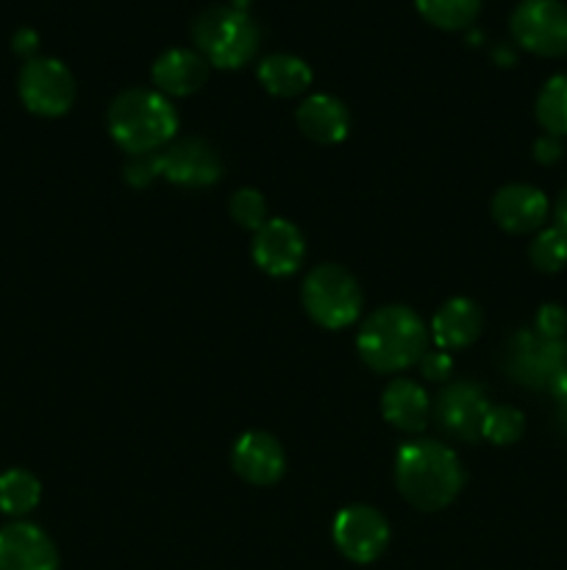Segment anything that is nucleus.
Here are the masks:
<instances>
[{
  "mask_svg": "<svg viewBox=\"0 0 567 570\" xmlns=\"http://www.w3.org/2000/svg\"><path fill=\"white\" fill-rule=\"evenodd\" d=\"M395 482L411 507L437 512L459 495L465 471L448 445L437 440H411L400 445L395 456Z\"/></svg>",
  "mask_w": 567,
  "mask_h": 570,
  "instance_id": "1",
  "label": "nucleus"
},
{
  "mask_svg": "<svg viewBox=\"0 0 567 570\" xmlns=\"http://www.w3.org/2000/svg\"><path fill=\"white\" fill-rule=\"evenodd\" d=\"M356 348L372 371L398 373L422 360L428 328L409 306H384L365 321Z\"/></svg>",
  "mask_w": 567,
  "mask_h": 570,
  "instance_id": "2",
  "label": "nucleus"
},
{
  "mask_svg": "<svg viewBox=\"0 0 567 570\" xmlns=\"http://www.w3.org/2000/svg\"><path fill=\"white\" fill-rule=\"evenodd\" d=\"M109 131L128 154H156L178 131L170 100L153 89H126L109 106Z\"/></svg>",
  "mask_w": 567,
  "mask_h": 570,
  "instance_id": "3",
  "label": "nucleus"
},
{
  "mask_svg": "<svg viewBox=\"0 0 567 570\" xmlns=\"http://www.w3.org/2000/svg\"><path fill=\"white\" fill-rule=\"evenodd\" d=\"M198 53L220 70H237L256 56L261 31L242 6H209L192 22Z\"/></svg>",
  "mask_w": 567,
  "mask_h": 570,
  "instance_id": "4",
  "label": "nucleus"
},
{
  "mask_svg": "<svg viewBox=\"0 0 567 570\" xmlns=\"http://www.w3.org/2000/svg\"><path fill=\"white\" fill-rule=\"evenodd\" d=\"M304 306L311 321L322 328L350 326L361 312V287L345 267L320 265L306 276Z\"/></svg>",
  "mask_w": 567,
  "mask_h": 570,
  "instance_id": "5",
  "label": "nucleus"
},
{
  "mask_svg": "<svg viewBox=\"0 0 567 570\" xmlns=\"http://www.w3.org/2000/svg\"><path fill=\"white\" fill-rule=\"evenodd\" d=\"M511 37L528 53L556 59L567 53L565 0H520L511 11Z\"/></svg>",
  "mask_w": 567,
  "mask_h": 570,
  "instance_id": "6",
  "label": "nucleus"
},
{
  "mask_svg": "<svg viewBox=\"0 0 567 570\" xmlns=\"http://www.w3.org/2000/svg\"><path fill=\"white\" fill-rule=\"evenodd\" d=\"M20 98L39 117H61L76 100V81L67 65L48 56H33L20 70Z\"/></svg>",
  "mask_w": 567,
  "mask_h": 570,
  "instance_id": "7",
  "label": "nucleus"
},
{
  "mask_svg": "<svg viewBox=\"0 0 567 570\" xmlns=\"http://www.w3.org/2000/svg\"><path fill=\"white\" fill-rule=\"evenodd\" d=\"M567 367L565 340H545L537 332H517L506 345V371L515 382L534 390H548L550 382Z\"/></svg>",
  "mask_w": 567,
  "mask_h": 570,
  "instance_id": "8",
  "label": "nucleus"
},
{
  "mask_svg": "<svg viewBox=\"0 0 567 570\" xmlns=\"http://www.w3.org/2000/svg\"><path fill=\"white\" fill-rule=\"evenodd\" d=\"M334 543L350 562H376L389 543V523L378 510L354 504L334 518Z\"/></svg>",
  "mask_w": 567,
  "mask_h": 570,
  "instance_id": "9",
  "label": "nucleus"
},
{
  "mask_svg": "<svg viewBox=\"0 0 567 570\" xmlns=\"http://www.w3.org/2000/svg\"><path fill=\"white\" fill-rule=\"evenodd\" d=\"M489 401L487 393L476 382H454L439 393L434 404V417L439 426L456 440L476 443L481 440L484 421H487Z\"/></svg>",
  "mask_w": 567,
  "mask_h": 570,
  "instance_id": "10",
  "label": "nucleus"
},
{
  "mask_svg": "<svg viewBox=\"0 0 567 570\" xmlns=\"http://www.w3.org/2000/svg\"><path fill=\"white\" fill-rule=\"evenodd\" d=\"M161 176L178 187H211L220 181L222 161L209 142L183 137L161 154Z\"/></svg>",
  "mask_w": 567,
  "mask_h": 570,
  "instance_id": "11",
  "label": "nucleus"
},
{
  "mask_svg": "<svg viewBox=\"0 0 567 570\" xmlns=\"http://www.w3.org/2000/svg\"><path fill=\"white\" fill-rule=\"evenodd\" d=\"M0 570H59L53 540L33 523H9L0 529Z\"/></svg>",
  "mask_w": 567,
  "mask_h": 570,
  "instance_id": "12",
  "label": "nucleus"
},
{
  "mask_svg": "<svg viewBox=\"0 0 567 570\" xmlns=\"http://www.w3.org/2000/svg\"><path fill=\"white\" fill-rule=\"evenodd\" d=\"M306 254L304 234L298 226H292L284 217L267 220L265 226L256 232L253 239V259L270 276H289L300 267Z\"/></svg>",
  "mask_w": 567,
  "mask_h": 570,
  "instance_id": "13",
  "label": "nucleus"
},
{
  "mask_svg": "<svg viewBox=\"0 0 567 570\" xmlns=\"http://www.w3.org/2000/svg\"><path fill=\"white\" fill-rule=\"evenodd\" d=\"M231 465L245 482L259 484H276L287 471V456H284L281 443L267 432H248L233 443Z\"/></svg>",
  "mask_w": 567,
  "mask_h": 570,
  "instance_id": "14",
  "label": "nucleus"
},
{
  "mask_svg": "<svg viewBox=\"0 0 567 570\" xmlns=\"http://www.w3.org/2000/svg\"><path fill=\"white\" fill-rule=\"evenodd\" d=\"M548 198L531 184H506L493 198V217L504 232L528 234L537 232L548 220Z\"/></svg>",
  "mask_w": 567,
  "mask_h": 570,
  "instance_id": "15",
  "label": "nucleus"
},
{
  "mask_svg": "<svg viewBox=\"0 0 567 570\" xmlns=\"http://www.w3.org/2000/svg\"><path fill=\"white\" fill-rule=\"evenodd\" d=\"M209 81V61L189 48H170L153 61V83L159 92L187 98Z\"/></svg>",
  "mask_w": 567,
  "mask_h": 570,
  "instance_id": "16",
  "label": "nucleus"
},
{
  "mask_svg": "<svg viewBox=\"0 0 567 570\" xmlns=\"http://www.w3.org/2000/svg\"><path fill=\"white\" fill-rule=\"evenodd\" d=\"M481 326H484V315L481 309H478L476 301L450 298L448 304L439 306V312L434 315L431 340L437 343V348L442 351L467 348V345L478 340Z\"/></svg>",
  "mask_w": 567,
  "mask_h": 570,
  "instance_id": "17",
  "label": "nucleus"
},
{
  "mask_svg": "<svg viewBox=\"0 0 567 570\" xmlns=\"http://www.w3.org/2000/svg\"><path fill=\"white\" fill-rule=\"evenodd\" d=\"M298 126L311 142L334 145L342 142L350 128V115L342 100L334 95H309L298 106Z\"/></svg>",
  "mask_w": 567,
  "mask_h": 570,
  "instance_id": "18",
  "label": "nucleus"
},
{
  "mask_svg": "<svg viewBox=\"0 0 567 570\" xmlns=\"http://www.w3.org/2000/svg\"><path fill=\"white\" fill-rule=\"evenodd\" d=\"M381 412L400 432H422L428 426V415H431V401L417 382L395 379L384 390Z\"/></svg>",
  "mask_w": 567,
  "mask_h": 570,
  "instance_id": "19",
  "label": "nucleus"
},
{
  "mask_svg": "<svg viewBox=\"0 0 567 570\" xmlns=\"http://www.w3.org/2000/svg\"><path fill=\"white\" fill-rule=\"evenodd\" d=\"M259 81L276 98L304 95L311 83V67L292 53H270L259 61Z\"/></svg>",
  "mask_w": 567,
  "mask_h": 570,
  "instance_id": "20",
  "label": "nucleus"
},
{
  "mask_svg": "<svg viewBox=\"0 0 567 570\" xmlns=\"http://www.w3.org/2000/svg\"><path fill=\"white\" fill-rule=\"evenodd\" d=\"M39 499H42V484L31 471L11 468V471L0 473V512L11 518L28 515L31 510H37Z\"/></svg>",
  "mask_w": 567,
  "mask_h": 570,
  "instance_id": "21",
  "label": "nucleus"
},
{
  "mask_svg": "<svg viewBox=\"0 0 567 570\" xmlns=\"http://www.w3.org/2000/svg\"><path fill=\"white\" fill-rule=\"evenodd\" d=\"M415 6L422 20L442 31H461V28L472 26L481 11V0H415Z\"/></svg>",
  "mask_w": 567,
  "mask_h": 570,
  "instance_id": "22",
  "label": "nucleus"
},
{
  "mask_svg": "<svg viewBox=\"0 0 567 570\" xmlns=\"http://www.w3.org/2000/svg\"><path fill=\"white\" fill-rule=\"evenodd\" d=\"M537 120L550 137L567 134V72L548 78L537 98Z\"/></svg>",
  "mask_w": 567,
  "mask_h": 570,
  "instance_id": "23",
  "label": "nucleus"
},
{
  "mask_svg": "<svg viewBox=\"0 0 567 570\" xmlns=\"http://www.w3.org/2000/svg\"><path fill=\"white\" fill-rule=\"evenodd\" d=\"M528 259L537 271L559 273L567 265V234L556 226L543 228L528 248Z\"/></svg>",
  "mask_w": 567,
  "mask_h": 570,
  "instance_id": "24",
  "label": "nucleus"
},
{
  "mask_svg": "<svg viewBox=\"0 0 567 570\" xmlns=\"http://www.w3.org/2000/svg\"><path fill=\"white\" fill-rule=\"evenodd\" d=\"M523 429H526V417L515 406H489L487 421H484L481 438L489 440L493 445H511L523 438Z\"/></svg>",
  "mask_w": 567,
  "mask_h": 570,
  "instance_id": "25",
  "label": "nucleus"
},
{
  "mask_svg": "<svg viewBox=\"0 0 567 570\" xmlns=\"http://www.w3.org/2000/svg\"><path fill=\"white\" fill-rule=\"evenodd\" d=\"M231 217L242 228H250V232H259L267 223V206L261 193L256 189H239L231 198Z\"/></svg>",
  "mask_w": 567,
  "mask_h": 570,
  "instance_id": "26",
  "label": "nucleus"
},
{
  "mask_svg": "<svg viewBox=\"0 0 567 570\" xmlns=\"http://www.w3.org/2000/svg\"><path fill=\"white\" fill-rule=\"evenodd\" d=\"M534 332L545 340H565L567 334V309L559 304L539 306L534 317Z\"/></svg>",
  "mask_w": 567,
  "mask_h": 570,
  "instance_id": "27",
  "label": "nucleus"
},
{
  "mask_svg": "<svg viewBox=\"0 0 567 570\" xmlns=\"http://www.w3.org/2000/svg\"><path fill=\"white\" fill-rule=\"evenodd\" d=\"M161 176V154H133L126 165V181L131 187H148Z\"/></svg>",
  "mask_w": 567,
  "mask_h": 570,
  "instance_id": "28",
  "label": "nucleus"
},
{
  "mask_svg": "<svg viewBox=\"0 0 567 570\" xmlns=\"http://www.w3.org/2000/svg\"><path fill=\"white\" fill-rule=\"evenodd\" d=\"M420 371L428 382H445L454 371V360H450L448 351L437 348V351H426L420 360Z\"/></svg>",
  "mask_w": 567,
  "mask_h": 570,
  "instance_id": "29",
  "label": "nucleus"
},
{
  "mask_svg": "<svg viewBox=\"0 0 567 570\" xmlns=\"http://www.w3.org/2000/svg\"><path fill=\"white\" fill-rule=\"evenodd\" d=\"M534 156H537V161H543V165H550V161L559 159L561 156L559 137H550V134L539 137L537 142H534Z\"/></svg>",
  "mask_w": 567,
  "mask_h": 570,
  "instance_id": "30",
  "label": "nucleus"
},
{
  "mask_svg": "<svg viewBox=\"0 0 567 570\" xmlns=\"http://www.w3.org/2000/svg\"><path fill=\"white\" fill-rule=\"evenodd\" d=\"M11 48H14V53L26 56V59H33L39 50L37 31H31V28H20V31L14 33V39H11Z\"/></svg>",
  "mask_w": 567,
  "mask_h": 570,
  "instance_id": "31",
  "label": "nucleus"
},
{
  "mask_svg": "<svg viewBox=\"0 0 567 570\" xmlns=\"http://www.w3.org/2000/svg\"><path fill=\"white\" fill-rule=\"evenodd\" d=\"M548 393L554 395V399L559 401V404H567V367L559 373V376L554 379V382H550Z\"/></svg>",
  "mask_w": 567,
  "mask_h": 570,
  "instance_id": "32",
  "label": "nucleus"
},
{
  "mask_svg": "<svg viewBox=\"0 0 567 570\" xmlns=\"http://www.w3.org/2000/svg\"><path fill=\"white\" fill-rule=\"evenodd\" d=\"M554 217H556V228H561V232L567 234V187H565V193L559 195V200H556Z\"/></svg>",
  "mask_w": 567,
  "mask_h": 570,
  "instance_id": "33",
  "label": "nucleus"
},
{
  "mask_svg": "<svg viewBox=\"0 0 567 570\" xmlns=\"http://www.w3.org/2000/svg\"><path fill=\"white\" fill-rule=\"evenodd\" d=\"M559 421H561V426L567 429V404H559Z\"/></svg>",
  "mask_w": 567,
  "mask_h": 570,
  "instance_id": "34",
  "label": "nucleus"
}]
</instances>
